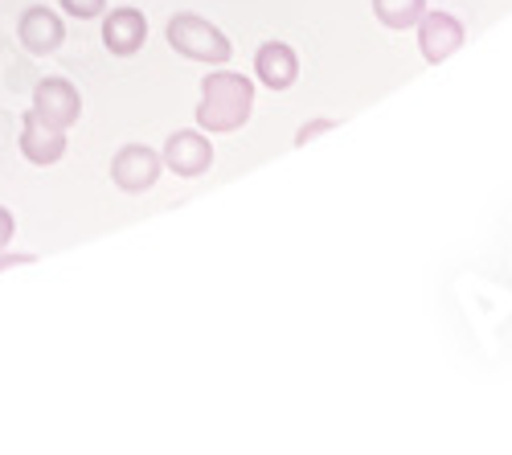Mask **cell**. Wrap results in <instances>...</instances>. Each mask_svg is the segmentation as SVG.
<instances>
[{
    "mask_svg": "<svg viewBox=\"0 0 512 455\" xmlns=\"http://www.w3.org/2000/svg\"><path fill=\"white\" fill-rule=\"evenodd\" d=\"M254 111V82L234 70H218L201 78V103H197V128L209 136L238 132Z\"/></svg>",
    "mask_w": 512,
    "mask_h": 455,
    "instance_id": "obj_1",
    "label": "cell"
},
{
    "mask_svg": "<svg viewBox=\"0 0 512 455\" xmlns=\"http://www.w3.org/2000/svg\"><path fill=\"white\" fill-rule=\"evenodd\" d=\"M168 46H173L181 58L189 62H209V66H226L234 46H230V37L218 29V25H209L205 17L197 13H177L173 21H168Z\"/></svg>",
    "mask_w": 512,
    "mask_h": 455,
    "instance_id": "obj_2",
    "label": "cell"
},
{
    "mask_svg": "<svg viewBox=\"0 0 512 455\" xmlns=\"http://www.w3.org/2000/svg\"><path fill=\"white\" fill-rule=\"evenodd\" d=\"M160 169L164 160L160 152H152L148 144H123L115 156H111V181L123 189V193H144L160 181Z\"/></svg>",
    "mask_w": 512,
    "mask_h": 455,
    "instance_id": "obj_3",
    "label": "cell"
},
{
    "mask_svg": "<svg viewBox=\"0 0 512 455\" xmlns=\"http://www.w3.org/2000/svg\"><path fill=\"white\" fill-rule=\"evenodd\" d=\"M37 119H46L50 128H74L78 115H82V95L74 91V82L66 78H46V82H37V91H33V107H29Z\"/></svg>",
    "mask_w": 512,
    "mask_h": 455,
    "instance_id": "obj_4",
    "label": "cell"
},
{
    "mask_svg": "<svg viewBox=\"0 0 512 455\" xmlns=\"http://www.w3.org/2000/svg\"><path fill=\"white\" fill-rule=\"evenodd\" d=\"M418 46H422V58L426 62H447L459 46H463V25H459V17H451V13H422L418 17Z\"/></svg>",
    "mask_w": 512,
    "mask_h": 455,
    "instance_id": "obj_5",
    "label": "cell"
},
{
    "mask_svg": "<svg viewBox=\"0 0 512 455\" xmlns=\"http://www.w3.org/2000/svg\"><path fill=\"white\" fill-rule=\"evenodd\" d=\"M17 37H21V46L29 54H54L62 41H66V25H62V17L54 9L29 5L21 13V21H17Z\"/></svg>",
    "mask_w": 512,
    "mask_h": 455,
    "instance_id": "obj_6",
    "label": "cell"
},
{
    "mask_svg": "<svg viewBox=\"0 0 512 455\" xmlns=\"http://www.w3.org/2000/svg\"><path fill=\"white\" fill-rule=\"evenodd\" d=\"M160 160L177 177H201V173H209V164H213V144L201 132H173L164 140V156Z\"/></svg>",
    "mask_w": 512,
    "mask_h": 455,
    "instance_id": "obj_7",
    "label": "cell"
},
{
    "mask_svg": "<svg viewBox=\"0 0 512 455\" xmlns=\"http://www.w3.org/2000/svg\"><path fill=\"white\" fill-rule=\"evenodd\" d=\"M144 37H148V21H144L140 9H111V13L103 17V46H107L115 58L140 54Z\"/></svg>",
    "mask_w": 512,
    "mask_h": 455,
    "instance_id": "obj_8",
    "label": "cell"
},
{
    "mask_svg": "<svg viewBox=\"0 0 512 455\" xmlns=\"http://www.w3.org/2000/svg\"><path fill=\"white\" fill-rule=\"evenodd\" d=\"M21 152L29 164H58L66 156V132L62 128H50L46 119H37L33 111L21 119Z\"/></svg>",
    "mask_w": 512,
    "mask_h": 455,
    "instance_id": "obj_9",
    "label": "cell"
},
{
    "mask_svg": "<svg viewBox=\"0 0 512 455\" xmlns=\"http://www.w3.org/2000/svg\"><path fill=\"white\" fill-rule=\"evenodd\" d=\"M254 74H259L263 87L287 91V87H295V78H300V58H295L287 41H263L259 54H254Z\"/></svg>",
    "mask_w": 512,
    "mask_h": 455,
    "instance_id": "obj_10",
    "label": "cell"
},
{
    "mask_svg": "<svg viewBox=\"0 0 512 455\" xmlns=\"http://www.w3.org/2000/svg\"><path fill=\"white\" fill-rule=\"evenodd\" d=\"M426 13V0H373V17L386 29H414Z\"/></svg>",
    "mask_w": 512,
    "mask_h": 455,
    "instance_id": "obj_11",
    "label": "cell"
},
{
    "mask_svg": "<svg viewBox=\"0 0 512 455\" xmlns=\"http://www.w3.org/2000/svg\"><path fill=\"white\" fill-rule=\"evenodd\" d=\"M62 9L70 17H78V21H91V17H99L107 9V0H62Z\"/></svg>",
    "mask_w": 512,
    "mask_h": 455,
    "instance_id": "obj_12",
    "label": "cell"
},
{
    "mask_svg": "<svg viewBox=\"0 0 512 455\" xmlns=\"http://www.w3.org/2000/svg\"><path fill=\"white\" fill-rule=\"evenodd\" d=\"M332 128H336V119H312V123H304V128L295 132V144L304 148V144H312L316 136H324V132H332Z\"/></svg>",
    "mask_w": 512,
    "mask_h": 455,
    "instance_id": "obj_13",
    "label": "cell"
},
{
    "mask_svg": "<svg viewBox=\"0 0 512 455\" xmlns=\"http://www.w3.org/2000/svg\"><path fill=\"white\" fill-rule=\"evenodd\" d=\"M13 234H17V222H13V214L5 210V205H0V251L13 242Z\"/></svg>",
    "mask_w": 512,
    "mask_h": 455,
    "instance_id": "obj_14",
    "label": "cell"
},
{
    "mask_svg": "<svg viewBox=\"0 0 512 455\" xmlns=\"http://www.w3.org/2000/svg\"><path fill=\"white\" fill-rule=\"evenodd\" d=\"M37 255H0V275L13 271V267H29Z\"/></svg>",
    "mask_w": 512,
    "mask_h": 455,
    "instance_id": "obj_15",
    "label": "cell"
}]
</instances>
